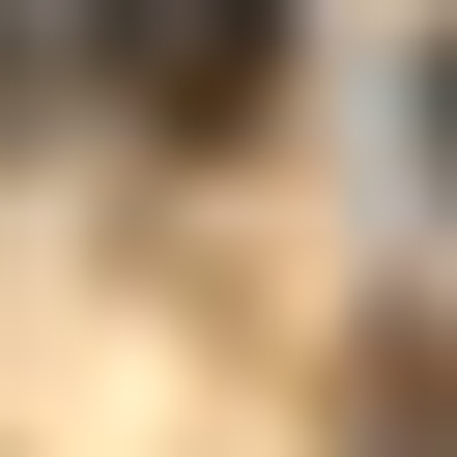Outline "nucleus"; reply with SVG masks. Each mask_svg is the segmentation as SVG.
Returning <instances> with one entry per match:
<instances>
[{"label": "nucleus", "instance_id": "2", "mask_svg": "<svg viewBox=\"0 0 457 457\" xmlns=\"http://www.w3.org/2000/svg\"><path fill=\"white\" fill-rule=\"evenodd\" d=\"M29 86H57V29H29V0H0V114H29Z\"/></svg>", "mask_w": 457, "mask_h": 457}, {"label": "nucleus", "instance_id": "1", "mask_svg": "<svg viewBox=\"0 0 457 457\" xmlns=\"http://www.w3.org/2000/svg\"><path fill=\"white\" fill-rule=\"evenodd\" d=\"M86 86L143 143H228V114H286V0H86Z\"/></svg>", "mask_w": 457, "mask_h": 457}, {"label": "nucleus", "instance_id": "3", "mask_svg": "<svg viewBox=\"0 0 457 457\" xmlns=\"http://www.w3.org/2000/svg\"><path fill=\"white\" fill-rule=\"evenodd\" d=\"M428 171H457V29H428Z\"/></svg>", "mask_w": 457, "mask_h": 457}]
</instances>
